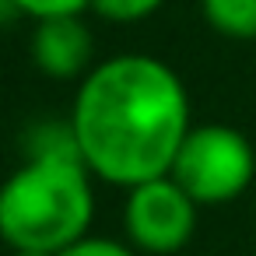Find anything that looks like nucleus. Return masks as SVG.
Returning <instances> with one entry per match:
<instances>
[{
    "instance_id": "obj_7",
    "label": "nucleus",
    "mask_w": 256,
    "mask_h": 256,
    "mask_svg": "<svg viewBox=\"0 0 256 256\" xmlns=\"http://www.w3.org/2000/svg\"><path fill=\"white\" fill-rule=\"evenodd\" d=\"M162 8H165V0H92L88 11L112 25H137V22L154 18Z\"/></svg>"
},
{
    "instance_id": "obj_9",
    "label": "nucleus",
    "mask_w": 256,
    "mask_h": 256,
    "mask_svg": "<svg viewBox=\"0 0 256 256\" xmlns=\"http://www.w3.org/2000/svg\"><path fill=\"white\" fill-rule=\"evenodd\" d=\"M50 256H140L126 238H109V235H84L74 246L50 252Z\"/></svg>"
},
{
    "instance_id": "obj_6",
    "label": "nucleus",
    "mask_w": 256,
    "mask_h": 256,
    "mask_svg": "<svg viewBox=\"0 0 256 256\" xmlns=\"http://www.w3.org/2000/svg\"><path fill=\"white\" fill-rule=\"evenodd\" d=\"M207 28L232 42H256V0H200Z\"/></svg>"
},
{
    "instance_id": "obj_8",
    "label": "nucleus",
    "mask_w": 256,
    "mask_h": 256,
    "mask_svg": "<svg viewBox=\"0 0 256 256\" xmlns=\"http://www.w3.org/2000/svg\"><path fill=\"white\" fill-rule=\"evenodd\" d=\"M14 14H25L32 22H50V18H81L92 0H8Z\"/></svg>"
},
{
    "instance_id": "obj_5",
    "label": "nucleus",
    "mask_w": 256,
    "mask_h": 256,
    "mask_svg": "<svg viewBox=\"0 0 256 256\" xmlns=\"http://www.w3.org/2000/svg\"><path fill=\"white\" fill-rule=\"evenodd\" d=\"M32 64L39 74L53 81H81L98 60H95V39L92 28L81 18H50L36 22L32 42H28Z\"/></svg>"
},
{
    "instance_id": "obj_2",
    "label": "nucleus",
    "mask_w": 256,
    "mask_h": 256,
    "mask_svg": "<svg viewBox=\"0 0 256 256\" xmlns=\"http://www.w3.org/2000/svg\"><path fill=\"white\" fill-rule=\"evenodd\" d=\"M95 176L78 151H32L0 182V242L14 256H50L92 235Z\"/></svg>"
},
{
    "instance_id": "obj_3",
    "label": "nucleus",
    "mask_w": 256,
    "mask_h": 256,
    "mask_svg": "<svg viewBox=\"0 0 256 256\" xmlns=\"http://www.w3.org/2000/svg\"><path fill=\"white\" fill-rule=\"evenodd\" d=\"M168 176L196 200V207H224L256 179L252 140L228 123H193L179 144Z\"/></svg>"
},
{
    "instance_id": "obj_1",
    "label": "nucleus",
    "mask_w": 256,
    "mask_h": 256,
    "mask_svg": "<svg viewBox=\"0 0 256 256\" xmlns=\"http://www.w3.org/2000/svg\"><path fill=\"white\" fill-rule=\"evenodd\" d=\"M67 123L84 168L98 182L130 190L168 176L193 130V102L162 56L116 53L78 81Z\"/></svg>"
},
{
    "instance_id": "obj_4",
    "label": "nucleus",
    "mask_w": 256,
    "mask_h": 256,
    "mask_svg": "<svg viewBox=\"0 0 256 256\" xmlns=\"http://www.w3.org/2000/svg\"><path fill=\"white\" fill-rule=\"evenodd\" d=\"M196 200L172 176H158L126 190L123 238L144 256H176L196 235Z\"/></svg>"
}]
</instances>
